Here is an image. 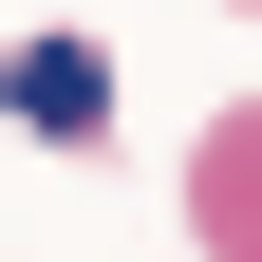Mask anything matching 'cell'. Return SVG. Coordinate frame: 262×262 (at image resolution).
Segmentation results:
<instances>
[{"label":"cell","mask_w":262,"mask_h":262,"mask_svg":"<svg viewBox=\"0 0 262 262\" xmlns=\"http://www.w3.org/2000/svg\"><path fill=\"white\" fill-rule=\"evenodd\" d=\"M0 94H19V113H38V131H94V113H113V75H94L75 38H38V56H19V75H0Z\"/></svg>","instance_id":"obj_1"}]
</instances>
